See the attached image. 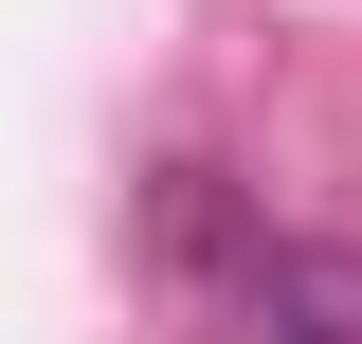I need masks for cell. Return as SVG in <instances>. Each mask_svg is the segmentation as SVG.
Returning <instances> with one entry per match:
<instances>
[{
    "instance_id": "cell-1",
    "label": "cell",
    "mask_w": 362,
    "mask_h": 344,
    "mask_svg": "<svg viewBox=\"0 0 362 344\" xmlns=\"http://www.w3.org/2000/svg\"><path fill=\"white\" fill-rule=\"evenodd\" d=\"M235 344H362V272L344 254H254L235 272Z\"/></svg>"
}]
</instances>
